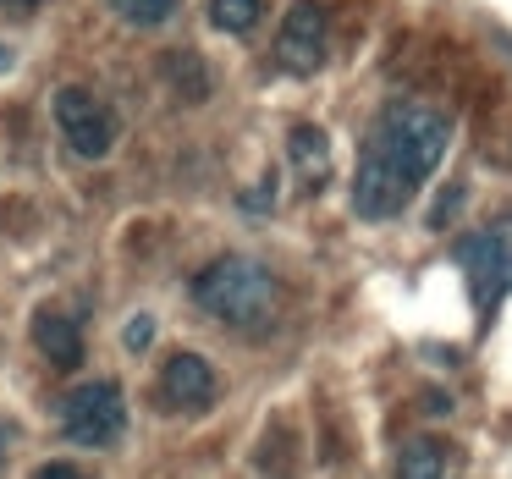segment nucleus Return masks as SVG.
Returning a JSON list of instances; mask_svg holds the SVG:
<instances>
[{
	"label": "nucleus",
	"mask_w": 512,
	"mask_h": 479,
	"mask_svg": "<svg viewBox=\"0 0 512 479\" xmlns=\"http://www.w3.org/2000/svg\"><path fill=\"white\" fill-rule=\"evenodd\" d=\"M452 144V116L430 100H391L375 116L353 171V210L364 221H397L419 182L441 166Z\"/></svg>",
	"instance_id": "nucleus-1"
},
{
	"label": "nucleus",
	"mask_w": 512,
	"mask_h": 479,
	"mask_svg": "<svg viewBox=\"0 0 512 479\" xmlns=\"http://www.w3.org/2000/svg\"><path fill=\"white\" fill-rule=\"evenodd\" d=\"M193 303H199L210 320L259 336V331H270L276 314H281V281L248 254H221L193 276Z\"/></svg>",
	"instance_id": "nucleus-2"
},
{
	"label": "nucleus",
	"mask_w": 512,
	"mask_h": 479,
	"mask_svg": "<svg viewBox=\"0 0 512 479\" xmlns=\"http://www.w3.org/2000/svg\"><path fill=\"white\" fill-rule=\"evenodd\" d=\"M56 127H61V138H67V149L78 160H105L116 149V133H122L111 105L94 89H78V83H67V89L56 94Z\"/></svg>",
	"instance_id": "nucleus-3"
},
{
	"label": "nucleus",
	"mask_w": 512,
	"mask_h": 479,
	"mask_svg": "<svg viewBox=\"0 0 512 479\" xmlns=\"http://www.w3.org/2000/svg\"><path fill=\"white\" fill-rule=\"evenodd\" d=\"M61 430L78 446H111L116 435L127 430L122 386H116V380H89V386H78L67 397V408H61Z\"/></svg>",
	"instance_id": "nucleus-4"
},
{
	"label": "nucleus",
	"mask_w": 512,
	"mask_h": 479,
	"mask_svg": "<svg viewBox=\"0 0 512 479\" xmlns=\"http://www.w3.org/2000/svg\"><path fill=\"white\" fill-rule=\"evenodd\" d=\"M325 50H331L325 6L320 0H292V12L281 17V34H276V61L298 78H314L325 67Z\"/></svg>",
	"instance_id": "nucleus-5"
},
{
	"label": "nucleus",
	"mask_w": 512,
	"mask_h": 479,
	"mask_svg": "<svg viewBox=\"0 0 512 479\" xmlns=\"http://www.w3.org/2000/svg\"><path fill=\"white\" fill-rule=\"evenodd\" d=\"M457 265L468 270L479 309H496L501 292H512V237L507 232H474L457 248Z\"/></svg>",
	"instance_id": "nucleus-6"
},
{
	"label": "nucleus",
	"mask_w": 512,
	"mask_h": 479,
	"mask_svg": "<svg viewBox=\"0 0 512 479\" xmlns=\"http://www.w3.org/2000/svg\"><path fill=\"white\" fill-rule=\"evenodd\" d=\"M221 397V375L199 353H171L160 369V408L166 413H204Z\"/></svg>",
	"instance_id": "nucleus-7"
},
{
	"label": "nucleus",
	"mask_w": 512,
	"mask_h": 479,
	"mask_svg": "<svg viewBox=\"0 0 512 479\" xmlns=\"http://www.w3.org/2000/svg\"><path fill=\"white\" fill-rule=\"evenodd\" d=\"M34 342L56 369H78L83 364V331H78V320L61 314V309H39L34 314Z\"/></svg>",
	"instance_id": "nucleus-8"
},
{
	"label": "nucleus",
	"mask_w": 512,
	"mask_h": 479,
	"mask_svg": "<svg viewBox=\"0 0 512 479\" xmlns=\"http://www.w3.org/2000/svg\"><path fill=\"white\" fill-rule=\"evenodd\" d=\"M287 155H292V166H298V177L309 182V188H320L325 182V166H331V144H325V133L320 127H292L287 133Z\"/></svg>",
	"instance_id": "nucleus-9"
},
{
	"label": "nucleus",
	"mask_w": 512,
	"mask_h": 479,
	"mask_svg": "<svg viewBox=\"0 0 512 479\" xmlns=\"http://www.w3.org/2000/svg\"><path fill=\"white\" fill-rule=\"evenodd\" d=\"M166 78H171V89H177L182 100H204V94H210V72H204V61L193 56V50H171Z\"/></svg>",
	"instance_id": "nucleus-10"
},
{
	"label": "nucleus",
	"mask_w": 512,
	"mask_h": 479,
	"mask_svg": "<svg viewBox=\"0 0 512 479\" xmlns=\"http://www.w3.org/2000/svg\"><path fill=\"white\" fill-rule=\"evenodd\" d=\"M397 479H446V457H441V446L435 441H408L402 446V457H397Z\"/></svg>",
	"instance_id": "nucleus-11"
},
{
	"label": "nucleus",
	"mask_w": 512,
	"mask_h": 479,
	"mask_svg": "<svg viewBox=\"0 0 512 479\" xmlns=\"http://www.w3.org/2000/svg\"><path fill=\"white\" fill-rule=\"evenodd\" d=\"M259 12H265V0H210V23L221 34H248L259 23Z\"/></svg>",
	"instance_id": "nucleus-12"
},
{
	"label": "nucleus",
	"mask_w": 512,
	"mask_h": 479,
	"mask_svg": "<svg viewBox=\"0 0 512 479\" xmlns=\"http://www.w3.org/2000/svg\"><path fill=\"white\" fill-rule=\"evenodd\" d=\"M111 6H116V17H122V23H133V28H160V23H171V17H177L182 0H111Z\"/></svg>",
	"instance_id": "nucleus-13"
},
{
	"label": "nucleus",
	"mask_w": 512,
	"mask_h": 479,
	"mask_svg": "<svg viewBox=\"0 0 512 479\" xmlns=\"http://www.w3.org/2000/svg\"><path fill=\"white\" fill-rule=\"evenodd\" d=\"M468 199V182H446L441 188V199L430 204V226L435 232H446V226H452V215H457V204Z\"/></svg>",
	"instance_id": "nucleus-14"
},
{
	"label": "nucleus",
	"mask_w": 512,
	"mask_h": 479,
	"mask_svg": "<svg viewBox=\"0 0 512 479\" xmlns=\"http://www.w3.org/2000/svg\"><path fill=\"white\" fill-rule=\"evenodd\" d=\"M149 336H155V320H149V314H138V320H127V331H122L127 353H144V347H149Z\"/></svg>",
	"instance_id": "nucleus-15"
},
{
	"label": "nucleus",
	"mask_w": 512,
	"mask_h": 479,
	"mask_svg": "<svg viewBox=\"0 0 512 479\" xmlns=\"http://www.w3.org/2000/svg\"><path fill=\"white\" fill-rule=\"evenodd\" d=\"M34 479H89V474H83V468H72V463H39Z\"/></svg>",
	"instance_id": "nucleus-16"
},
{
	"label": "nucleus",
	"mask_w": 512,
	"mask_h": 479,
	"mask_svg": "<svg viewBox=\"0 0 512 479\" xmlns=\"http://www.w3.org/2000/svg\"><path fill=\"white\" fill-rule=\"evenodd\" d=\"M6 452H12V424L0 419V463H6Z\"/></svg>",
	"instance_id": "nucleus-17"
}]
</instances>
